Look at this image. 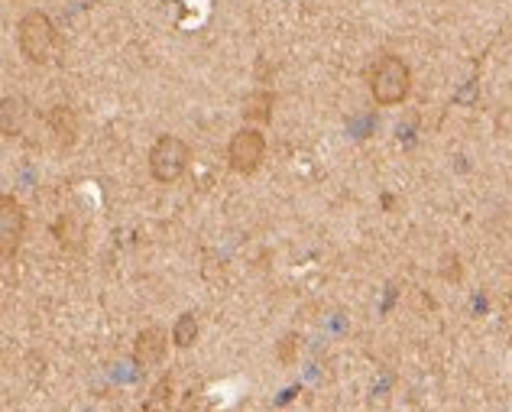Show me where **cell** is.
Returning <instances> with one entry per match:
<instances>
[{
    "instance_id": "cell-3",
    "label": "cell",
    "mask_w": 512,
    "mask_h": 412,
    "mask_svg": "<svg viewBox=\"0 0 512 412\" xmlns=\"http://www.w3.org/2000/svg\"><path fill=\"white\" fill-rule=\"evenodd\" d=\"M188 159H192V153H188V143L172 137V134H163L150 150V172L156 182H175L182 176V172L188 169Z\"/></svg>"
},
{
    "instance_id": "cell-12",
    "label": "cell",
    "mask_w": 512,
    "mask_h": 412,
    "mask_svg": "<svg viewBox=\"0 0 512 412\" xmlns=\"http://www.w3.org/2000/svg\"><path fill=\"white\" fill-rule=\"evenodd\" d=\"M276 357H279V364H295V357H299V335H286L279 341V348H276Z\"/></svg>"
},
{
    "instance_id": "cell-8",
    "label": "cell",
    "mask_w": 512,
    "mask_h": 412,
    "mask_svg": "<svg viewBox=\"0 0 512 412\" xmlns=\"http://www.w3.org/2000/svg\"><path fill=\"white\" fill-rule=\"evenodd\" d=\"M52 234H56V241L62 250H69V254H82L85 250V221L75 215V211H65V215L52 224Z\"/></svg>"
},
{
    "instance_id": "cell-4",
    "label": "cell",
    "mask_w": 512,
    "mask_h": 412,
    "mask_svg": "<svg viewBox=\"0 0 512 412\" xmlns=\"http://www.w3.org/2000/svg\"><path fill=\"white\" fill-rule=\"evenodd\" d=\"M263 156H266V137H263V130H256V127L237 130L231 143H227V163H231V169L240 172V176H253V172L263 166Z\"/></svg>"
},
{
    "instance_id": "cell-9",
    "label": "cell",
    "mask_w": 512,
    "mask_h": 412,
    "mask_svg": "<svg viewBox=\"0 0 512 412\" xmlns=\"http://www.w3.org/2000/svg\"><path fill=\"white\" fill-rule=\"evenodd\" d=\"M273 104H276V95L269 88H256L253 95H247L244 101V117L253 124H266L273 121Z\"/></svg>"
},
{
    "instance_id": "cell-5",
    "label": "cell",
    "mask_w": 512,
    "mask_h": 412,
    "mask_svg": "<svg viewBox=\"0 0 512 412\" xmlns=\"http://www.w3.org/2000/svg\"><path fill=\"white\" fill-rule=\"evenodd\" d=\"M23 231H26L23 205L13 195H0V260L4 263H10L13 257H17Z\"/></svg>"
},
{
    "instance_id": "cell-1",
    "label": "cell",
    "mask_w": 512,
    "mask_h": 412,
    "mask_svg": "<svg viewBox=\"0 0 512 412\" xmlns=\"http://www.w3.org/2000/svg\"><path fill=\"white\" fill-rule=\"evenodd\" d=\"M409 91H412V72L399 56H383L373 65L370 95L380 108H396V104L409 98Z\"/></svg>"
},
{
    "instance_id": "cell-10",
    "label": "cell",
    "mask_w": 512,
    "mask_h": 412,
    "mask_svg": "<svg viewBox=\"0 0 512 412\" xmlns=\"http://www.w3.org/2000/svg\"><path fill=\"white\" fill-rule=\"evenodd\" d=\"M195 341H198V318H195V312H182L179 322L172 328V344L179 351H185V348H192Z\"/></svg>"
},
{
    "instance_id": "cell-2",
    "label": "cell",
    "mask_w": 512,
    "mask_h": 412,
    "mask_svg": "<svg viewBox=\"0 0 512 412\" xmlns=\"http://www.w3.org/2000/svg\"><path fill=\"white\" fill-rule=\"evenodd\" d=\"M59 43V33H56V23H52L43 10H30L17 26V46L23 52L26 62L33 65H46L52 59Z\"/></svg>"
},
{
    "instance_id": "cell-7",
    "label": "cell",
    "mask_w": 512,
    "mask_h": 412,
    "mask_svg": "<svg viewBox=\"0 0 512 412\" xmlns=\"http://www.w3.org/2000/svg\"><path fill=\"white\" fill-rule=\"evenodd\" d=\"M46 124H49V134L56 137L59 150H72L75 140H78V117H75V111L65 108V104H56V108L46 114Z\"/></svg>"
},
{
    "instance_id": "cell-6",
    "label": "cell",
    "mask_w": 512,
    "mask_h": 412,
    "mask_svg": "<svg viewBox=\"0 0 512 412\" xmlns=\"http://www.w3.org/2000/svg\"><path fill=\"white\" fill-rule=\"evenodd\" d=\"M169 351V338L163 328H143L137 335V348H133V361L140 367H156Z\"/></svg>"
},
{
    "instance_id": "cell-11",
    "label": "cell",
    "mask_w": 512,
    "mask_h": 412,
    "mask_svg": "<svg viewBox=\"0 0 512 412\" xmlns=\"http://www.w3.org/2000/svg\"><path fill=\"white\" fill-rule=\"evenodd\" d=\"M23 117H26L23 101H20V98H4V134H7V137L20 134Z\"/></svg>"
}]
</instances>
